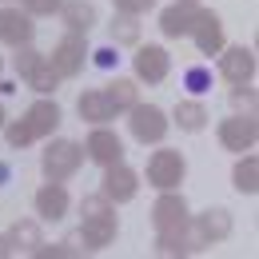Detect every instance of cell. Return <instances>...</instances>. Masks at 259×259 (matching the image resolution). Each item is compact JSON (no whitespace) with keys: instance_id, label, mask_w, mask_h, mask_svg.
<instances>
[{"instance_id":"9","label":"cell","mask_w":259,"mask_h":259,"mask_svg":"<svg viewBox=\"0 0 259 259\" xmlns=\"http://www.w3.org/2000/svg\"><path fill=\"white\" fill-rule=\"evenodd\" d=\"M215 136H220V144H224L227 152H235V156H239V152H255L259 124H255V116H243V112H235V116L220 120Z\"/></svg>"},{"instance_id":"16","label":"cell","mask_w":259,"mask_h":259,"mask_svg":"<svg viewBox=\"0 0 259 259\" xmlns=\"http://www.w3.org/2000/svg\"><path fill=\"white\" fill-rule=\"evenodd\" d=\"M76 112H80V120H84V124H108V120H116V116H120V112L112 108V100H108L104 88H88V92H80Z\"/></svg>"},{"instance_id":"28","label":"cell","mask_w":259,"mask_h":259,"mask_svg":"<svg viewBox=\"0 0 259 259\" xmlns=\"http://www.w3.org/2000/svg\"><path fill=\"white\" fill-rule=\"evenodd\" d=\"M40 56H44V52H36L32 44H20V48H12V68L20 72V80H24V72H28V68H32Z\"/></svg>"},{"instance_id":"11","label":"cell","mask_w":259,"mask_h":259,"mask_svg":"<svg viewBox=\"0 0 259 259\" xmlns=\"http://www.w3.org/2000/svg\"><path fill=\"white\" fill-rule=\"evenodd\" d=\"M215 56H220V76L227 84H251L255 80V48H247V44H231L227 48L224 44Z\"/></svg>"},{"instance_id":"4","label":"cell","mask_w":259,"mask_h":259,"mask_svg":"<svg viewBox=\"0 0 259 259\" xmlns=\"http://www.w3.org/2000/svg\"><path fill=\"white\" fill-rule=\"evenodd\" d=\"M80 163H84V144H76V140H48V148L40 156V171H44V180L64 184V180H72L80 171Z\"/></svg>"},{"instance_id":"27","label":"cell","mask_w":259,"mask_h":259,"mask_svg":"<svg viewBox=\"0 0 259 259\" xmlns=\"http://www.w3.org/2000/svg\"><path fill=\"white\" fill-rule=\"evenodd\" d=\"M231 108L243 116H255V88L251 84H231Z\"/></svg>"},{"instance_id":"37","label":"cell","mask_w":259,"mask_h":259,"mask_svg":"<svg viewBox=\"0 0 259 259\" xmlns=\"http://www.w3.org/2000/svg\"><path fill=\"white\" fill-rule=\"evenodd\" d=\"M0 4H12V0H0Z\"/></svg>"},{"instance_id":"10","label":"cell","mask_w":259,"mask_h":259,"mask_svg":"<svg viewBox=\"0 0 259 259\" xmlns=\"http://www.w3.org/2000/svg\"><path fill=\"white\" fill-rule=\"evenodd\" d=\"M132 68H136V80L140 84H163L167 72H171V56H167L163 44H136Z\"/></svg>"},{"instance_id":"14","label":"cell","mask_w":259,"mask_h":259,"mask_svg":"<svg viewBox=\"0 0 259 259\" xmlns=\"http://www.w3.org/2000/svg\"><path fill=\"white\" fill-rule=\"evenodd\" d=\"M36 16H28L20 4H4L0 8V44H8V48H20V44H32L36 36Z\"/></svg>"},{"instance_id":"18","label":"cell","mask_w":259,"mask_h":259,"mask_svg":"<svg viewBox=\"0 0 259 259\" xmlns=\"http://www.w3.org/2000/svg\"><path fill=\"white\" fill-rule=\"evenodd\" d=\"M192 220H195V227L203 231L207 243H224L227 235L235 231V220H231L227 207H207V211H199V215H192Z\"/></svg>"},{"instance_id":"22","label":"cell","mask_w":259,"mask_h":259,"mask_svg":"<svg viewBox=\"0 0 259 259\" xmlns=\"http://www.w3.org/2000/svg\"><path fill=\"white\" fill-rule=\"evenodd\" d=\"M4 235H8L12 251H28V255H32L36 247L44 243V231H40V220H16V224L8 227Z\"/></svg>"},{"instance_id":"17","label":"cell","mask_w":259,"mask_h":259,"mask_svg":"<svg viewBox=\"0 0 259 259\" xmlns=\"http://www.w3.org/2000/svg\"><path fill=\"white\" fill-rule=\"evenodd\" d=\"M60 20H64L68 32H84L88 36L92 28H96L100 12H96L92 0H64V4H60Z\"/></svg>"},{"instance_id":"36","label":"cell","mask_w":259,"mask_h":259,"mask_svg":"<svg viewBox=\"0 0 259 259\" xmlns=\"http://www.w3.org/2000/svg\"><path fill=\"white\" fill-rule=\"evenodd\" d=\"M0 76H4V56H0Z\"/></svg>"},{"instance_id":"3","label":"cell","mask_w":259,"mask_h":259,"mask_svg":"<svg viewBox=\"0 0 259 259\" xmlns=\"http://www.w3.org/2000/svg\"><path fill=\"white\" fill-rule=\"evenodd\" d=\"M60 120H64L60 104L48 100V96H40L20 120L4 124V140H8V148H28V144H36V140H48L52 132L60 128Z\"/></svg>"},{"instance_id":"1","label":"cell","mask_w":259,"mask_h":259,"mask_svg":"<svg viewBox=\"0 0 259 259\" xmlns=\"http://www.w3.org/2000/svg\"><path fill=\"white\" fill-rule=\"evenodd\" d=\"M192 220V207L180 188L160 192V199L152 203V227H156V255L171 259V255H188L184 247V227Z\"/></svg>"},{"instance_id":"12","label":"cell","mask_w":259,"mask_h":259,"mask_svg":"<svg viewBox=\"0 0 259 259\" xmlns=\"http://www.w3.org/2000/svg\"><path fill=\"white\" fill-rule=\"evenodd\" d=\"M140 192V176L132 171L128 163H108L104 167V180H100V195L108 199V203H132Z\"/></svg>"},{"instance_id":"29","label":"cell","mask_w":259,"mask_h":259,"mask_svg":"<svg viewBox=\"0 0 259 259\" xmlns=\"http://www.w3.org/2000/svg\"><path fill=\"white\" fill-rule=\"evenodd\" d=\"M60 4H64V0H20V8H24L28 16H56Z\"/></svg>"},{"instance_id":"24","label":"cell","mask_w":259,"mask_h":259,"mask_svg":"<svg viewBox=\"0 0 259 259\" xmlns=\"http://www.w3.org/2000/svg\"><path fill=\"white\" fill-rule=\"evenodd\" d=\"M108 32H112V44L116 48H124V44H140V16H128V12H116L112 16V24H108Z\"/></svg>"},{"instance_id":"33","label":"cell","mask_w":259,"mask_h":259,"mask_svg":"<svg viewBox=\"0 0 259 259\" xmlns=\"http://www.w3.org/2000/svg\"><path fill=\"white\" fill-rule=\"evenodd\" d=\"M8 255H12V243H8V235L0 231V259H8Z\"/></svg>"},{"instance_id":"32","label":"cell","mask_w":259,"mask_h":259,"mask_svg":"<svg viewBox=\"0 0 259 259\" xmlns=\"http://www.w3.org/2000/svg\"><path fill=\"white\" fill-rule=\"evenodd\" d=\"M92 60H96V68H116V44H108V48H96V52H88Z\"/></svg>"},{"instance_id":"13","label":"cell","mask_w":259,"mask_h":259,"mask_svg":"<svg viewBox=\"0 0 259 259\" xmlns=\"http://www.w3.org/2000/svg\"><path fill=\"white\" fill-rule=\"evenodd\" d=\"M84 156H88L92 163H100V167L120 163V160H124V140L108 128V124H92L88 140H84Z\"/></svg>"},{"instance_id":"7","label":"cell","mask_w":259,"mask_h":259,"mask_svg":"<svg viewBox=\"0 0 259 259\" xmlns=\"http://www.w3.org/2000/svg\"><path fill=\"white\" fill-rule=\"evenodd\" d=\"M48 64L56 68V76H60V80L80 76L84 64H88V36H84V32H64L60 40H56V48H52Z\"/></svg>"},{"instance_id":"30","label":"cell","mask_w":259,"mask_h":259,"mask_svg":"<svg viewBox=\"0 0 259 259\" xmlns=\"http://www.w3.org/2000/svg\"><path fill=\"white\" fill-rule=\"evenodd\" d=\"M32 255L36 259H64V255H80V247H72V243H52V247H48V243H40Z\"/></svg>"},{"instance_id":"6","label":"cell","mask_w":259,"mask_h":259,"mask_svg":"<svg viewBox=\"0 0 259 259\" xmlns=\"http://www.w3.org/2000/svg\"><path fill=\"white\" fill-rule=\"evenodd\" d=\"M184 176H188V160H184V152H176V148H160V152L148 156V184H152L156 192H171V188H180Z\"/></svg>"},{"instance_id":"19","label":"cell","mask_w":259,"mask_h":259,"mask_svg":"<svg viewBox=\"0 0 259 259\" xmlns=\"http://www.w3.org/2000/svg\"><path fill=\"white\" fill-rule=\"evenodd\" d=\"M231 188L239 195H255L259 192V156L255 152H239V160L231 167Z\"/></svg>"},{"instance_id":"34","label":"cell","mask_w":259,"mask_h":259,"mask_svg":"<svg viewBox=\"0 0 259 259\" xmlns=\"http://www.w3.org/2000/svg\"><path fill=\"white\" fill-rule=\"evenodd\" d=\"M0 180H8V167H4V163H0Z\"/></svg>"},{"instance_id":"15","label":"cell","mask_w":259,"mask_h":259,"mask_svg":"<svg viewBox=\"0 0 259 259\" xmlns=\"http://www.w3.org/2000/svg\"><path fill=\"white\" fill-rule=\"evenodd\" d=\"M36 215L40 220H48V224H60L68 215V207H72V199H68V188L64 184H56V180H48L40 192H36Z\"/></svg>"},{"instance_id":"31","label":"cell","mask_w":259,"mask_h":259,"mask_svg":"<svg viewBox=\"0 0 259 259\" xmlns=\"http://www.w3.org/2000/svg\"><path fill=\"white\" fill-rule=\"evenodd\" d=\"M112 4H116V12H128V16H144L156 8V0H112Z\"/></svg>"},{"instance_id":"21","label":"cell","mask_w":259,"mask_h":259,"mask_svg":"<svg viewBox=\"0 0 259 259\" xmlns=\"http://www.w3.org/2000/svg\"><path fill=\"white\" fill-rule=\"evenodd\" d=\"M207 120H211V116H207V108H203L199 100H180L176 112H171V124L180 132H192V136L207 128Z\"/></svg>"},{"instance_id":"20","label":"cell","mask_w":259,"mask_h":259,"mask_svg":"<svg viewBox=\"0 0 259 259\" xmlns=\"http://www.w3.org/2000/svg\"><path fill=\"white\" fill-rule=\"evenodd\" d=\"M192 16H195V4H171V8H163L160 12V32L167 36V40H180V36H188V28H192Z\"/></svg>"},{"instance_id":"2","label":"cell","mask_w":259,"mask_h":259,"mask_svg":"<svg viewBox=\"0 0 259 259\" xmlns=\"http://www.w3.org/2000/svg\"><path fill=\"white\" fill-rule=\"evenodd\" d=\"M120 235V215H116V203H108L104 195H84L80 199V251L84 255H96L104 247H112Z\"/></svg>"},{"instance_id":"25","label":"cell","mask_w":259,"mask_h":259,"mask_svg":"<svg viewBox=\"0 0 259 259\" xmlns=\"http://www.w3.org/2000/svg\"><path fill=\"white\" fill-rule=\"evenodd\" d=\"M104 92H108V100H112V108H116V112H128L132 104L140 100V84H136V80H128V76H116Z\"/></svg>"},{"instance_id":"26","label":"cell","mask_w":259,"mask_h":259,"mask_svg":"<svg viewBox=\"0 0 259 259\" xmlns=\"http://www.w3.org/2000/svg\"><path fill=\"white\" fill-rule=\"evenodd\" d=\"M211 84H215V80H211V68H203V64H195V68L184 72V88H188L192 96H207Z\"/></svg>"},{"instance_id":"5","label":"cell","mask_w":259,"mask_h":259,"mask_svg":"<svg viewBox=\"0 0 259 259\" xmlns=\"http://www.w3.org/2000/svg\"><path fill=\"white\" fill-rule=\"evenodd\" d=\"M128 132L148 148V144H163V136L171 132V120H167V112L156 108V104H132L128 108Z\"/></svg>"},{"instance_id":"23","label":"cell","mask_w":259,"mask_h":259,"mask_svg":"<svg viewBox=\"0 0 259 259\" xmlns=\"http://www.w3.org/2000/svg\"><path fill=\"white\" fill-rule=\"evenodd\" d=\"M24 84L32 88L36 96H52V92L60 88V76H56V68L48 64V56H40V60L24 72Z\"/></svg>"},{"instance_id":"8","label":"cell","mask_w":259,"mask_h":259,"mask_svg":"<svg viewBox=\"0 0 259 259\" xmlns=\"http://www.w3.org/2000/svg\"><path fill=\"white\" fill-rule=\"evenodd\" d=\"M188 36L195 40L199 56H215V52L227 44L220 12H211V8H199V4H195V16H192V28H188Z\"/></svg>"},{"instance_id":"35","label":"cell","mask_w":259,"mask_h":259,"mask_svg":"<svg viewBox=\"0 0 259 259\" xmlns=\"http://www.w3.org/2000/svg\"><path fill=\"white\" fill-rule=\"evenodd\" d=\"M4 120H8V116H4V104H0V128H4Z\"/></svg>"}]
</instances>
